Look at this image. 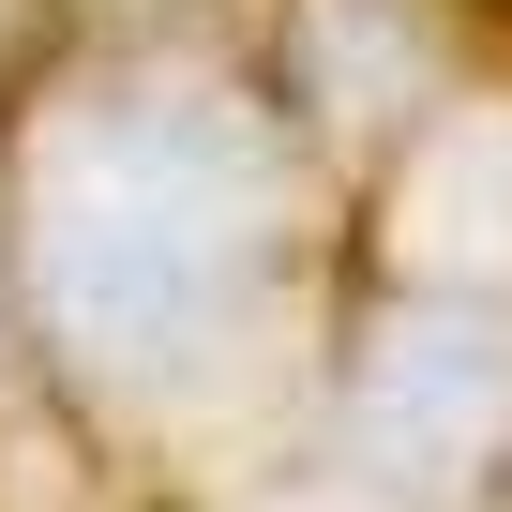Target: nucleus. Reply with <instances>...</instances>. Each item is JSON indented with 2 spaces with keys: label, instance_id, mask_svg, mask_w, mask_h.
I'll return each mask as SVG.
<instances>
[{
  "label": "nucleus",
  "instance_id": "1",
  "mask_svg": "<svg viewBox=\"0 0 512 512\" xmlns=\"http://www.w3.org/2000/svg\"><path fill=\"white\" fill-rule=\"evenodd\" d=\"M256 226H272V166H256V136L226 106L106 91L31 151V302L76 362L166 377L241 302Z\"/></svg>",
  "mask_w": 512,
  "mask_h": 512
},
{
  "label": "nucleus",
  "instance_id": "2",
  "mask_svg": "<svg viewBox=\"0 0 512 512\" xmlns=\"http://www.w3.org/2000/svg\"><path fill=\"white\" fill-rule=\"evenodd\" d=\"M512 407V362H497V332H467V317H437V332H392L377 347V377H362V422L392 437V452H467L482 422Z\"/></svg>",
  "mask_w": 512,
  "mask_h": 512
}]
</instances>
